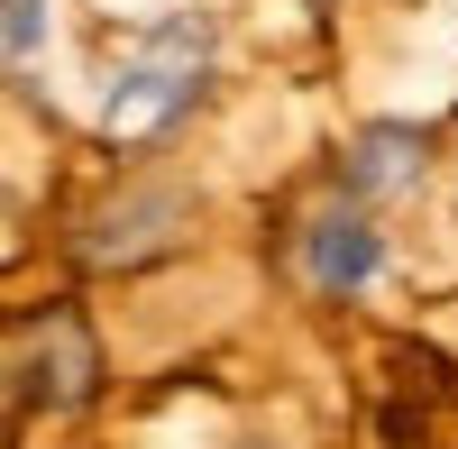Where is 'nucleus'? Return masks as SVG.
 I'll use <instances>...</instances> for the list:
<instances>
[{"instance_id":"obj_4","label":"nucleus","mask_w":458,"mask_h":449,"mask_svg":"<svg viewBox=\"0 0 458 449\" xmlns=\"http://www.w3.org/2000/svg\"><path fill=\"white\" fill-rule=\"evenodd\" d=\"M386 257H394L386 220L358 211V202H330V211H312V220L293 230V275L312 284L321 303H358V293L386 275Z\"/></svg>"},{"instance_id":"obj_1","label":"nucleus","mask_w":458,"mask_h":449,"mask_svg":"<svg viewBox=\"0 0 458 449\" xmlns=\"http://www.w3.org/2000/svg\"><path fill=\"white\" fill-rule=\"evenodd\" d=\"M202 92H211V19L183 10L165 28H147L138 55L110 73L101 120H110V138H165V129H183L202 110Z\"/></svg>"},{"instance_id":"obj_2","label":"nucleus","mask_w":458,"mask_h":449,"mask_svg":"<svg viewBox=\"0 0 458 449\" xmlns=\"http://www.w3.org/2000/svg\"><path fill=\"white\" fill-rule=\"evenodd\" d=\"M10 403H19V413H47V422L92 413V403H101V340H92V321L73 312V303H47V312L19 321Z\"/></svg>"},{"instance_id":"obj_5","label":"nucleus","mask_w":458,"mask_h":449,"mask_svg":"<svg viewBox=\"0 0 458 449\" xmlns=\"http://www.w3.org/2000/svg\"><path fill=\"white\" fill-rule=\"evenodd\" d=\"M422 157H431V129L422 120H367L349 138V157H339V202L376 211V202L412 193V183H422Z\"/></svg>"},{"instance_id":"obj_6","label":"nucleus","mask_w":458,"mask_h":449,"mask_svg":"<svg viewBox=\"0 0 458 449\" xmlns=\"http://www.w3.org/2000/svg\"><path fill=\"white\" fill-rule=\"evenodd\" d=\"M47 47V0H0V55H37Z\"/></svg>"},{"instance_id":"obj_7","label":"nucleus","mask_w":458,"mask_h":449,"mask_svg":"<svg viewBox=\"0 0 458 449\" xmlns=\"http://www.w3.org/2000/svg\"><path fill=\"white\" fill-rule=\"evenodd\" d=\"M248 449H276V440H248Z\"/></svg>"},{"instance_id":"obj_3","label":"nucleus","mask_w":458,"mask_h":449,"mask_svg":"<svg viewBox=\"0 0 458 449\" xmlns=\"http://www.w3.org/2000/svg\"><path fill=\"white\" fill-rule=\"evenodd\" d=\"M183 230H193V193H183V183H165V174H138V183H120L110 202L83 211L73 257H83V267H120V275H129V267L174 257Z\"/></svg>"}]
</instances>
